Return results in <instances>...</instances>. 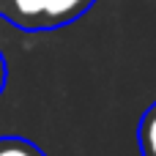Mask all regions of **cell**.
Returning <instances> with one entry per match:
<instances>
[{
  "instance_id": "obj_3",
  "label": "cell",
  "mask_w": 156,
  "mask_h": 156,
  "mask_svg": "<svg viewBox=\"0 0 156 156\" xmlns=\"http://www.w3.org/2000/svg\"><path fill=\"white\" fill-rule=\"evenodd\" d=\"M0 156H47V154L33 140L8 134V137H0Z\"/></svg>"
},
{
  "instance_id": "obj_1",
  "label": "cell",
  "mask_w": 156,
  "mask_h": 156,
  "mask_svg": "<svg viewBox=\"0 0 156 156\" xmlns=\"http://www.w3.org/2000/svg\"><path fill=\"white\" fill-rule=\"evenodd\" d=\"M96 0H0V19L22 33H49L82 19Z\"/></svg>"
},
{
  "instance_id": "obj_4",
  "label": "cell",
  "mask_w": 156,
  "mask_h": 156,
  "mask_svg": "<svg viewBox=\"0 0 156 156\" xmlns=\"http://www.w3.org/2000/svg\"><path fill=\"white\" fill-rule=\"evenodd\" d=\"M5 82H8V63H5V55L0 52V96L5 90Z\"/></svg>"
},
{
  "instance_id": "obj_2",
  "label": "cell",
  "mask_w": 156,
  "mask_h": 156,
  "mask_svg": "<svg viewBox=\"0 0 156 156\" xmlns=\"http://www.w3.org/2000/svg\"><path fill=\"white\" fill-rule=\"evenodd\" d=\"M137 145L140 156H156V101H151L137 123Z\"/></svg>"
}]
</instances>
